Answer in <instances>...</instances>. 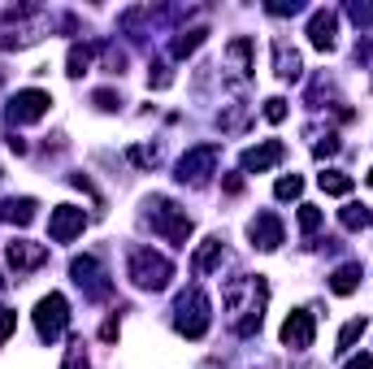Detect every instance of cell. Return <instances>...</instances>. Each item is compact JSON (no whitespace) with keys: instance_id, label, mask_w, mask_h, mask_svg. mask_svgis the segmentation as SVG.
I'll use <instances>...</instances> for the list:
<instances>
[{"instance_id":"6da1fadb","label":"cell","mask_w":373,"mask_h":369,"mask_svg":"<svg viewBox=\"0 0 373 369\" xmlns=\"http://www.w3.org/2000/svg\"><path fill=\"white\" fill-rule=\"evenodd\" d=\"M174 278V265L152 252V248H131V283L143 287V291H165Z\"/></svg>"},{"instance_id":"7a4b0ae2","label":"cell","mask_w":373,"mask_h":369,"mask_svg":"<svg viewBox=\"0 0 373 369\" xmlns=\"http://www.w3.org/2000/svg\"><path fill=\"white\" fill-rule=\"evenodd\" d=\"M65 322H70V304H65V295L61 291H48L44 300L35 304V330H39V339H61V330H65Z\"/></svg>"},{"instance_id":"3957f363","label":"cell","mask_w":373,"mask_h":369,"mask_svg":"<svg viewBox=\"0 0 373 369\" xmlns=\"http://www.w3.org/2000/svg\"><path fill=\"white\" fill-rule=\"evenodd\" d=\"M209 330V300L200 291H187L183 300H178V335L187 339H200Z\"/></svg>"},{"instance_id":"277c9868","label":"cell","mask_w":373,"mask_h":369,"mask_svg":"<svg viewBox=\"0 0 373 369\" xmlns=\"http://www.w3.org/2000/svg\"><path fill=\"white\" fill-rule=\"evenodd\" d=\"M157 213H152V226L169 239V243H178V248H187V235H191V217L183 209H174L169 200H152Z\"/></svg>"},{"instance_id":"5b68a950","label":"cell","mask_w":373,"mask_h":369,"mask_svg":"<svg viewBox=\"0 0 373 369\" xmlns=\"http://www.w3.org/2000/svg\"><path fill=\"white\" fill-rule=\"evenodd\" d=\"M217 169V143H200L178 161V183H204Z\"/></svg>"},{"instance_id":"8992f818","label":"cell","mask_w":373,"mask_h":369,"mask_svg":"<svg viewBox=\"0 0 373 369\" xmlns=\"http://www.w3.org/2000/svg\"><path fill=\"white\" fill-rule=\"evenodd\" d=\"M313 339H317L313 313L308 309H295L287 322H282V343H287V348H295V352H304V348H313Z\"/></svg>"},{"instance_id":"52a82bcc","label":"cell","mask_w":373,"mask_h":369,"mask_svg":"<svg viewBox=\"0 0 373 369\" xmlns=\"http://www.w3.org/2000/svg\"><path fill=\"white\" fill-rule=\"evenodd\" d=\"M83 226H87V213H83V209H74V205H61V209H53V217H48V235H53L57 243L79 239Z\"/></svg>"},{"instance_id":"ba28073f","label":"cell","mask_w":373,"mask_h":369,"mask_svg":"<svg viewBox=\"0 0 373 369\" xmlns=\"http://www.w3.org/2000/svg\"><path fill=\"white\" fill-rule=\"evenodd\" d=\"M48 109H53V96L39 91V87H27V91H18V96H13L9 117H13V122H39Z\"/></svg>"},{"instance_id":"9c48e42d","label":"cell","mask_w":373,"mask_h":369,"mask_svg":"<svg viewBox=\"0 0 373 369\" xmlns=\"http://www.w3.org/2000/svg\"><path fill=\"white\" fill-rule=\"evenodd\" d=\"M5 257L13 265V274H31V269H39L48 261V248H39V243H31V239H13L5 248Z\"/></svg>"},{"instance_id":"30bf717a","label":"cell","mask_w":373,"mask_h":369,"mask_svg":"<svg viewBox=\"0 0 373 369\" xmlns=\"http://www.w3.org/2000/svg\"><path fill=\"white\" fill-rule=\"evenodd\" d=\"M282 153H287V148L278 139H265L261 148H247V153H243V169H247V174H265V169H273L282 161Z\"/></svg>"},{"instance_id":"8fae6325","label":"cell","mask_w":373,"mask_h":369,"mask_svg":"<svg viewBox=\"0 0 373 369\" xmlns=\"http://www.w3.org/2000/svg\"><path fill=\"white\" fill-rule=\"evenodd\" d=\"M252 243H256V248H265V252H273L282 243V221L273 217V213H256V221H252Z\"/></svg>"},{"instance_id":"7c38bea8","label":"cell","mask_w":373,"mask_h":369,"mask_svg":"<svg viewBox=\"0 0 373 369\" xmlns=\"http://www.w3.org/2000/svg\"><path fill=\"white\" fill-rule=\"evenodd\" d=\"M70 274H74V283H79V287L87 283L96 295H105V291H109V287L100 283V261H96V257H74V261H70Z\"/></svg>"},{"instance_id":"4fadbf2b","label":"cell","mask_w":373,"mask_h":369,"mask_svg":"<svg viewBox=\"0 0 373 369\" xmlns=\"http://www.w3.org/2000/svg\"><path fill=\"white\" fill-rule=\"evenodd\" d=\"M308 39H313V48H321V53H330V48H334V13H330V9L313 13V22H308Z\"/></svg>"},{"instance_id":"5bb4252c","label":"cell","mask_w":373,"mask_h":369,"mask_svg":"<svg viewBox=\"0 0 373 369\" xmlns=\"http://www.w3.org/2000/svg\"><path fill=\"white\" fill-rule=\"evenodd\" d=\"M356 287H360V265H356V261L339 265V269H334V278H330V291H334V295H352Z\"/></svg>"},{"instance_id":"9a60e30c","label":"cell","mask_w":373,"mask_h":369,"mask_svg":"<svg viewBox=\"0 0 373 369\" xmlns=\"http://www.w3.org/2000/svg\"><path fill=\"white\" fill-rule=\"evenodd\" d=\"M217 257H221V239L213 235V239H204V243H200V252H195L191 269H195V274H209V269L217 265Z\"/></svg>"},{"instance_id":"2e32d148","label":"cell","mask_w":373,"mask_h":369,"mask_svg":"<svg viewBox=\"0 0 373 369\" xmlns=\"http://www.w3.org/2000/svg\"><path fill=\"white\" fill-rule=\"evenodd\" d=\"M317 187L326 195H347L352 191V174H339V169H326V174H317Z\"/></svg>"},{"instance_id":"e0dca14e","label":"cell","mask_w":373,"mask_h":369,"mask_svg":"<svg viewBox=\"0 0 373 369\" xmlns=\"http://www.w3.org/2000/svg\"><path fill=\"white\" fill-rule=\"evenodd\" d=\"M204 35H209L204 27H191V31H183L178 39H174V57H191V53H195V48H200V44H204Z\"/></svg>"},{"instance_id":"ac0fdd59","label":"cell","mask_w":373,"mask_h":369,"mask_svg":"<svg viewBox=\"0 0 373 369\" xmlns=\"http://www.w3.org/2000/svg\"><path fill=\"white\" fill-rule=\"evenodd\" d=\"M273 57H278V74H282V79H300V53H287V44H278V48H273Z\"/></svg>"},{"instance_id":"d6986e66","label":"cell","mask_w":373,"mask_h":369,"mask_svg":"<svg viewBox=\"0 0 373 369\" xmlns=\"http://www.w3.org/2000/svg\"><path fill=\"white\" fill-rule=\"evenodd\" d=\"M5 217L18 221V226H27V221H35V200H9L5 205Z\"/></svg>"},{"instance_id":"ffe728a7","label":"cell","mask_w":373,"mask_h":369,"mask_svg":"<svg viewBox=\"0 0 373 369\" xmlns=\"http://www.w3.org/2000/svg\"><path fill=\"white\" fill-rule=\"evenodd\" d=\"M87 65H91V48L74 44V48H70V79H83V74H87Z\"/></svg>"},{"instance_id":"44dd1931","label":"cell","mask_w":373,"mask_h":369,"mask_svg":"<svg viewBox=\"0 0 373 369\" xmlns=\"http://www.w3.org/2000/svg\"><path fill=\"white\" fill-rule=\"evenodd\" d=\"M300 191H304V179H300V174H282L278 187H273V195H278V200H295Z\"/></svg>"},{"instance_id":"7402d4cb","label":"cell","mask_w":373,"mask_h":369,"mask_svg":"<svg viewBox=\"0 0 373 369\" xmlns=\"http://www.w3.org/2000/svg\"><path fill=\"white\" fill-rule=\"evenodd\" d=\"M365 330H369V322H365V317H356V322H347V326H343V335H339V352H347V348H352V343H356Z\"/></svg>"},{"instance_id":"603a6c76","label":"cell","mask_w":373,"mask_h":369,"mask_svg":"<svg viewBox=\"0 0 373 369\" xmlns=\"http://www.w3.org/2000/svg\"><path fill=\"white\" fill-rule=\"evenodd\" d=\"M343 226H347V231H360V226H369V213H365L360 205H347V209H343Z\"/></svg>"},{"instance_id":"cb8c5ba5","label":"cell","mask_w":373,"mask_h":369,"mask_svg":"<svg viewBox=\"0 0 373 369\" xmlns=\"http://www.w3.org/2000/svg\"><path fill=\"white\" fill-rule=\"evenodd\" d=\"M321 226V209L317 205H300V231H317Z\"/></svg>"},{"instance_id":"d4e9b609","label":"cell","mask_w":373,"mask_h":369,"mask_svg":"<svg viewBox=\"0 0 373 369\" xmlns=\"http://www.w3.org/2000/svg\"><path fill=\"white\" fill-rule=\"evenodd\" d=\"M265 117H269V122H287V101H282V96L265 101Z\"/></svg>"},{"instance_id":"484cf974","label":"cell","mask_w":373,"mask_h":369,"mask_svg":"<svg viewBox=\"0 0 373 369\" xmlns=\"http://www.w3.org/2000/svg\"><path fill=\"white\" fill-rule=\"evenodd\" d=\"M61 369H87V352H83V343H74V348L65 352V365Z\"/></svg>"},{"instance_id":"4316f807","label":"cell","mask_w":373,"mask_h":369,"mask_svg":"<svg viewBox=\"0 0 373 369\" xmlns=\"http://www.w3.org/2000/svg\"><path fill=\"white\" fill-rule=\"evenodd\" d=\"M13 326H18V317H13L9 309H0V343H5V339L13 335Z\"/></svg>"},{"instance_id":"83f0119b","label":"cell","mask_w":373,"mask_h":369,"mask_svg":"<svg viewBox=\"0 0 373 369\" xmlns=\"http://www.w3.org/2000/svg\"><path fill=\"white\" fill-rule=\"evenodd\" d=\"M131 161H139V165H157V148H131Z\"/></svg>"},{"instance_id":"f1b7e54d","label":"cell","mask_w":373,"mask_h":369,"mask_svg":"<svg viewBox=\"0 0 373 369\" xmlns=\"http://www.w3.org/2000/svg\"><path fill=\"white\" fill-rule=\"evenodd\" d=\"M334 153H339V139L334 135H326V139L317 143V157H334Z\"/></svg>"},{"instance_id":"f546056e","label":"cell","mask_w":373,"mask_h":369,"mask_svg":"<svg viewBox=\"0 0 373 369\" xmlns=\"http://www.w3.org/2000/svg\"><path fill=\"white\" fill-rule=\"evenodd\" d=\"M347 13H352V22H373V5H352Z\"/></svg>"},{"instance_id":"4dcf8cb0","label":"cell","mask_w":373,"mask_h":369,"mask_svg":"<svg viewBox=\"0 0 373 369\" xmlns=\"http://www.w3.org/2000/svg\"><path fill=\"white\" fill-rule=\"evenodd\" d=\"M174 83V74L165 70V65H157V74H152V87H169Z\"/></svg>"},{"instance_id":"1f68e13d","label":"cell","mask_w":373,"mask_h":369,"mask_svg":"<svg viewBox=\"0 0 373 369\" xmlns=\"http://www.w3.org/2000/svg\"><path fill=\"white\" fill-rule=\"evenodd\" d=\"M96 105H100V109H117V96L113 91H96Z\"/></svg>"},{"instance_id":"d6a6232c","label":"cell","mask_w":373,"mask_h":369,"mask_svg":"<svg viewBox=\"0 0 373 369\" xmlns=\"http://www.w3.org/2000/svg\"><path fill=\"white\" fill-rule=\"evenodd\" d=\"M100 339H105V343H113V339H117V317H109V322H105V330H100Z\"/></svg>"},{"instance_id":"836d02e7","label":"cell","mask_w":373,"mask_h":369,"mask_svg":"<svg viewBox=\"0 0 373 369\" xmlns=\"http://www.w3.org/2000/svg\"><path fill=\"white\" fill-rule=\"evenodd\" d=\"M347 369H373V356H356V361H347Z\"/></svg>"},{"instance_id":"e575fe53","label":"cell","mask_w":373,"mask_h":369,"mask_svg":"<svg viewBox=\"0 0 373 369\" xmlns=\"http://www.w3.org/2000/svg\"><path fill=\"white\" fill-rule=\"evenodd\" d=\"M365 179H369V187H373V169H369V174H365Z\"/></svg>"},{"instance_id":"d590c367","label":"cell","mask_w":373,"mask_h":369,"mask_svg":"<svg viewBox=\"0 0 373 369\" xmlns=\"http://www.w3.org/2000/svg\"><path fill=\"white\" fill-rule=\"evenodd\" d=\"M0 291H5V278H0Z\"/></svg>"}]
</instances>
